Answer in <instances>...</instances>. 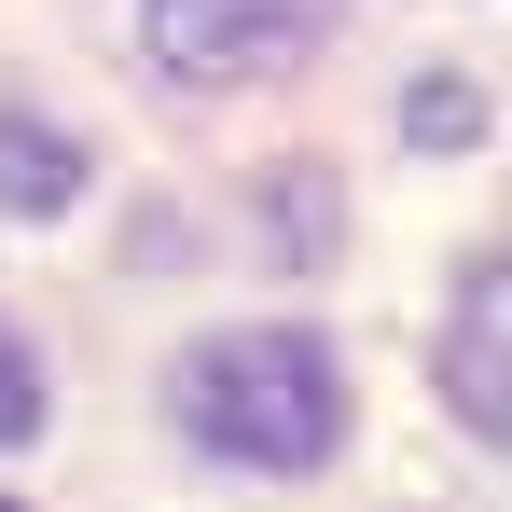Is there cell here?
<instances>
[{
	"label": "cell",
	"mask_w": 512,
	"mask_h": 512,
	"mask_svg": "<svg viewBox=\"0 0 512 512\" xmlns=\"http://www.w3.org/2000/svg\"><path fill=\"white\" fill-rule=\"evenodd\" d=\"M471 125H485V97H471V84H416V97H402V139H429V153H457Z\"/></svg>",
	"instance_id": "5b68a950"
},
{
	"label": "cell",
	"mask_w": 512,
	"mask_h": 512,
	"mask_svg": "<svg viewBox=\"0 0 512 512\" xmlns=\"http://www.w3.org/2000/svg\"><path fill=\"white\" fill-rule=\"evenodd\" d=\"M333 14L346 0H153L139 28H153V70L167 84H263V70L319 56Z\"/></svg>",
	"instance_id": "7a4b0ae2"
},
{
	"label": "cell",
	"mask_w": 512,
	"mask_h": 512,
	"mask_svg": "<svg viewBox=\"0 0 512 512\" xmlns=\"http://www.w3.org/2000/svg\"><path fill=\"white\" fill-rule=\"evenodd\" d=\"M443 402L512 457V263H471L443 305Z\"/></svg>",
	"instance_id": "3957f363"
},
{
	"label": "cell",
	"mask_w": 512,
	"mask_h": 512,
	"mask_svg": "<svg viewBox=\"0 0 512 512\" xmlns=\"http://www.w3.org/2000/svg\"><path fill=\"white\" fill-rule=\"evenodd\" d=\"M70 194H84V139H56V125H28V111H0V208L56 222Z\"/></svg>",
	"instance_id": "277c9868"
},
{
	"label": "cell",
	"mask_w": 512,
	"mask_h": 512,
	"mask_svg": "<svg viewBox=\"0 0 512 512\" xmlns=\"http://www.w3.org/2000/svg\"><path fill=\"white\" fill-rule=\"evenodd\" d=\"M167 402L180 429L208 443V457H250V471H319L346 443V374H333V346L319 333H208L194 360L167 374Z\"/></svg>",
	"instance_id": "6da1fadb"
},
{
	"label": "cell",
	"mask_w": 512,
	"mask_h": 512,
	"mask_svg": "<svg viewBox=\"0 0 512 512\" xmlns=\"http://www.w3.org/2000/svg\"><path fill=\"white\" fill-rule=\"evenodd\" d=\"M42 429V360H28V333L0 319V443H28Z\"/></svg>",
	"instance_id": "8992f818"
}]
</instances>
